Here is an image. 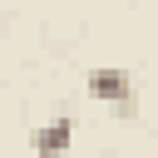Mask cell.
<instances>
[{
	"label": "cell",
	"instance_id": "1",
	"mask_svg": "<svg viewBox=\"0 0 158 158\" xmlns=\"http://www.w3.org/2000/svg\"><path fill=\"white\" fill-rule=\"evenodd\" d=\"M84 89H89V99L118 109L123 118L133 114V74H128V69H118V64H99V69H89Z\"/></svg>",
	"mask_w": 158,
	"mask_h": 158
},
{
	"label": "cell",
	"instance_id": "2",
	"mask_svg": "<svg viewBox=\"0 0 158 158\" xmlns=\"http://www.w3.org/2000/svg\"><path fill=\"white\" fill-rule=\"evenodd\" d=\"M69 143H74V118L59 109L49 123H40V128H30V148L40 153V158H64L69 153Z\"/></svg>",
	"mask_w": 158,
	"mask_h": 158
}]
</instances>
